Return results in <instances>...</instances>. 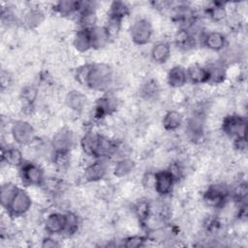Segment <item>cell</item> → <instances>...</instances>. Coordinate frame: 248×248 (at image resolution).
<instances>
[{"instance_id": "2", "label": "cell", "mask_w": 248, "mask_h": 248, "mask_svg": "<svg viewBox=\"0 0 248 248\" xmlns=\"http://www.w3.org/2000/svg\"><path fill=\"white\" fill-rule=\"evenodd\" d=\"M175 177L170 170H162L154 174V187L160 195L170 194Z\"/></svg>"}, {"instance_id": "12", "label": "cell", "mask_w": 248, "mask_h": 248, "mask_svg": "<svg viewBox=\"0 0 248 248\" xmlns=\"http://www.w3.org/2000/svg\"><path fill=\"white\" fill-rule=\"evenodd\" d=\"M168 79L169 83L173 87L182 86L187 80L186 71L181 67H174L170 71Z\"/></svg>"}, {"instance_id": "18", "label": "cell", "mask_w": 248, "mask_h": 248, "mask_svg": "<svg viewBox=\"0 0 248 248\" xmlns=\"http://www.w3.org/2000/svg\"><path fill=\"white\" fill-rule=\"evenodd\" d=\"M72 137L71 134L67 132L58 133L53 140V144L56 146L57 150H67L68 147L72 143Z\"/></svg>"}, {"instance_id": "7", "label": "cell", "mask_w": 248, "mask_h": 248, "mask_svg": "<svg viewBox=\"0 0 248 248\" xmlns=\"http://www.w3.org/2000/svg\"><path fill=\"white\" fill-rule=\"evenodd\" d=\"M66 225V215L60 213L50 214L46 221V229L49 233L63 232Z\"/></svg>"}, {"instance_id": "26", "label": "cell", "mask_w": 248, "mask_h": 248, "mask_svg": "<svg viewBox=\"0 0 248 248\" xmlns=\"http://www.w3.org/2000/svg\"><path fill=\"white\" fill-rule=\"evenodd\" d=\"M40 17H41V15L39 13H31L27 17V22L30 23L31 25L34 23H39Z\"/></svg>"}, {"instance_id": "9", "label": "cell", "mask_w": 248, "mask_h": 248, "mask_svg": "<svg viewBox=\"0 0 248 248\" xmlns=\"http://www.w3.org/2000/svg\"><path fill=\"white\" fill-rule=\"evenodd\" d=\"M107 171L106 164L102 161L94 162L93 164L89 165L84 172V177L89 181H96L104 177Z\"/></svg>"}, {"instance_id": "23", "label": "cell", "mask_w": 248, "mask_h": 248, "mask_svg": "<svg viewBox=\"0 0 248 248\" xmlns=\"http://www.w3.org/2000/svg\"><path fill=\"white\" fill-rule=\"evenodd\" d=\"M247 196V187L245 183H241L233 190V197L238 201H243Z\"/></svg>"}, {"instance_id": "13", "label": "cell", "mask_w": 248, "mask_h": 248, "mask_svg": "<svg viewBox=\"0 0 248 248\" xmlns=\"http://www.w3.org/2000/svg\"><path fill=\"white\" fill-rule=\"evenodd\" d=\"M151 56L157 63H164L170 56V47L165 43L156 44L151 50Z\"/></svg>"}, {"instance_id": "11", "label": "cell", "mask_w": 248, "mask_h": 248, "mask_svg": "<svg viewBox=\"0 0 248 248\" xmlns=\"http://www.w3.org/2000/svg\"><path fill=\"white\" fill-rule=\"evenodd\" d=\"M204 44L210 49L219 50L225 46L226 38L220 32H211L205 36Z\"/></svg>"}, {"instance_id": "16", "label": "cell", "mask_w": 248, "mask_h": 248, "mask_svg": "<svg viewBox=\"0 0 248 248\" xmlns=\"http://www.w3.org/2000/svg\"><path fill=\"white\" fill-rule=\"evenodd\" d=\"M182 122V116L176 111H170L166 114L163 124L168 130H174L180 126Z\"/></svg>"}, {"instance_id": "21", "label": "cell", "mask_w": 248, "mask_h": 248, "mask_svg": "<svg viewBox=\"0 0 248 248\" xmlns=\"http://www.w3.org/2000/svg\"><path fill=\"white\" fill-rule=\"evenodd\" d=\"M128 13V8L127 6L122 3V2H114L111 6V12H110V16H115L117 18H122L123 16H125V15Z\"/></svg>"}, {"instance_id": "5", "label": "cell", "mask_w": 248, "mask_h": 248, "mask_svg": "<svg viewBox=\"0 0 248 248\" xmlns=\"http://www.w3.org/2000/svg\"><path fill=\"white\" fill-rule=\"evenodd\" d=\"M21 177L26 183L32 185H39L44 181L43 170L32 163H27L22 166Z\"/></svg>"}, {"instance_id": "20", "label": "cell", "mask_w": 248, "mask_h": 248, "mask_svg": "<svg viewBox=\"0 0 248 248\" xmlns=\"http://www.w3.org/2000/svg\"><path fill=\"white\" fill-rule=\"evenodd\" d=\"M133 169V162L130 160H122L118 162L114 169V173L117 176H123L129 173Z\"/></svg>"}, {"instance_id": "22", "label": "cell", "mask_w": 248, "mask_h": 248, "mask_svg": "<svg viewBox=\"0 0 248 248\" xmlns=\"http://www.w3.org/2000/svg\"><path fill=\"white\" fill-rule=\"evenodd\" d=\"M209 15L214 20H221L222 18L225 17L226 11L222 6L217 5L211 8V10L209 11Z\"/></svg>"}, {"instance_id": "1", "label": "cell", "mask_w": 248, "mask_h": 248, "mask_svg": "<svg viewBox=\"0 0 248 248\" xmlns=\"http://www.w3.org/2000/svg\"><path fill=\"white\" fill-rule=\"evenodd\" d=\"M245 126L246 123L244 119L238 115L227 116L223 123L225 133L234 137L235 140L245 138Z\"/></svg>"}, {"instance_id": "4", "label": "cell", "mask_w": 248, "mask_h": 248, "mask_svg": "<svg viewBox=\"0 0 248 248\" xmlns=\"http://www.w3.org/2000/svg\"><path fill=\"white\" fill-rule=\"evenodd\" d=\"M151 33H152L151 25L147 20H144V19H140L135 22L131 30V35L133 40L140 45L147 43L150 39Z\"/></svg>"}, {"instance_id": "25", "label": "cell", "mask_w": 248, "mask_h": 248, "mask_svg": "<svg viewBox=\"0 0 248 248\" xmlns=\"http://www.w3.org/2000/svg\"><path fill=\"white\" fill-rule=\"evenodd\" d=\"M143 238L142 237H140V236H133V237H130L127 239L126 243H125V246L126 247H139V246H141L142 243H143Z\"/></svg>"}, {"instance_id": "8", "label": "cell", "mask_w": 248, "mask_h": 248, "mask_svg": "<svg viewBox=\"0 0 248 248\" xmlns=\"http://www.w3.org/2000/svg\"><path fill=\"white\" fill-rule=\"evenodd\" d=\"M226 196H227L226 191L222 190L221 188L212 187L205 192L204 202L209 206L218 207L224 203V202L226 201Z\"/></svg>"}, {"instance_id": "15", "label": "cell", "mask_w": 248, "mask_h": 248, "mask_svg": "<svg viewBox=\"0 0 248 248\" xmlns=\"http://www.w3.org/2000/svg\"><path fill=\"white\" fill-rule=\"evenodd\" d=\"M3 160L12 166H18L22 163V154L16 148H8L2 154Z\"/></svg>"}, {"instance_id": "3", "label": "cell", "mask_w": 248, "mask_h": 248, "mask_svg": "<svg viewBox=\"0 0 248 248\" xmlns=\"http://www.w3.org/2000/svg\"><path fill=\"white\" fill-rule=\"evenodd\" d=\"M31 206V200L29 196L22 190H17L14 199L8 206L10 212L14 215H20L26 212Z\"/></svg>"}, {"instance_id": "19", "label": "cell", "mask_w": 248, "mask_h": 248, "mask_svg": "<svg viewBox=\"0 0 248 248\" xmlns=\"http://www.w3.org/2000/svg\"><path fill=\"white\" fill-rule=\"evenodd\" d=\"M68 103L73 109H81L84 104V98L79 92H72L68 96Z\"/></svg>"}, {"instance_id": "10", "label": "cell", "mask_w": 248, "mask_h": 248, "mask_svg": "<svg viewBox=\"0 0 248 248\" xmlns=\"http://www.w3.org/2000/svg\"><path fill=\"white\" fill-rule=\"evenodd\" d=\"M187 78H189L194 83H202L209 80V74L207 68H202L198 65L191 66L186 70Z\"/></svg>"}, {"instance_id": "24", "label": "cell", "mask_w": 248, "mask_h": 248, "mask_svg": "<svg viewBox=\"0 0 248 248\" xmlns=\"http://www.w3.org/2000/svg\"><path fill=\"white\" fill-rule=\"evenodd\" d=\"M37 95V91L33 88V87H26L23 91H22V97L26 102H32Z\"/></svg>"}, {"instance_id": "6", "label": "cell", "mask_w": 248, "mask_h": 248, "mask_svg": "<svg viewBox=\"0 0 248 248\" xmlns=\"http://www.w3.org/2000/svg\"><path fill=\"white\" fill-rule=\"evenodd\" d=\"M13 134L15 140L21 143H28L32 140L33 130L32 127L26 122H17L13 127Z\"/></svg>"}, {"instance_id": "14", "label": "cell", "mask_w": 248, "mask_h": 248, "mask_svg": "<svg viewBox=\"0 0 248 248\" xmlns=\"http://www.w3.org/2000/svg\"><path fill=\"white\" fill-rule=\"evenodd\" d=\"M75 45H76L77 48L81 51L87 50L89 47H91L92 44H91L90 30L82 29V30L78 31L75 38Z\"/></svg>"}, {"instance_id": "17", "label": "cell", "mask_w": 248, "mask_h": 248, "mask_svg": "<svg viewBox=\"0 0 248 248\" xmlns=\"http://www.w3.org/2000/svg\"><path fill=\"white\" fill-rule=\"evenodd\" d=\"M17 188L12 184H7L2 186L1 188V202L3 206L7 207L9 206V204L11 203L12 200L14 199L16 193L17 192Z\"/></svg>"}]
</instances>
